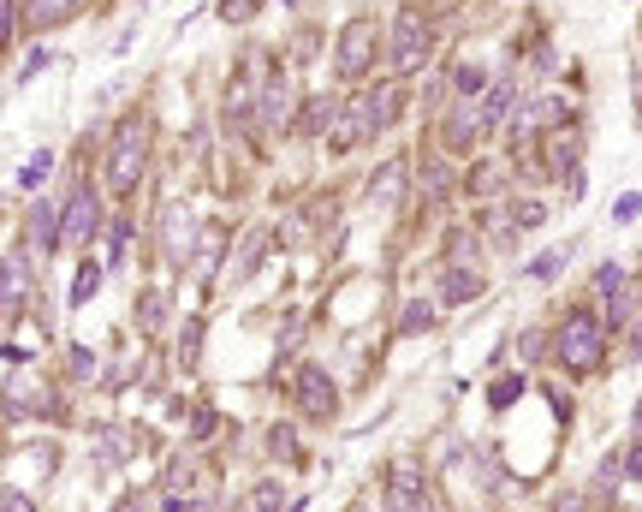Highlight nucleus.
<instances>
[{
  "instance_id": "f257e3e1",
  "label": "nucleus",
  "mask_w": 642,
  "mask_h": 512,
  "mask_svg": "<svg viewBox=\"0 0 642 512\" xmlns=\"http://www.w3.org/2000/svg\"><path fill=\"white\" fill-rule=\"evenodd\" d=\"M606 346H613V328H606V316L595 311V304H571V311L553 322V334H547L553 364H560L571 382L601 375L606 370Z\"/></svg>"
},
{
  "instance_id": "f03ea898",
  "label": "nucleus",
  "mask_w": 642,
  "mask_h": 512,
  "mask_svg": "<svg viewBox=\"0 0 642 512\" xmlns=\"http://www.w3.org/2000/svg\"><path fill=\"white\" fill-rule=\"evenodd\" d=\"M435 48H441V24L428 19V7H393V19H387V37H381V60H387V72L393 78H416L428 60H435Z\"/></svg>"
},
{
  "instance_id": "7ed1b4c3",
  "label": "nucleus",
  "mask_w": 642,
  "mask_h": 512,
  "mask_svg": "<svg viewBox=\"0 0 642 512\" xmlns=\"http://www.w3.org/2000/svg\"><path fill=\"white\" fill-rule=\"evenodd\" d=\"M149 149H155V119L149 114H126L108 138V156H101V179H108L113 197H131L137 179L149 167Z\"/></svg>"
},
{
  "instance_id": "20e7f679",
  "label": "nucleus",
  "mask_w": 642,
  "mask_h": 512,
  "mask_svg": "<svg viewBox=\"0 0 642 512\" xmlns=\"http://www.w3.org/2000/svg\"><path fill=\"white\" fill-rule=\"evenodd\" d=\"M375 66H381V24L369 12H352L334 42V72H339V83H369Z\"/></svg>"
},
{
  "instance_id": "39448f33",
  "label": "nucleus",
  "mask_w": 642,
  "mask_h": 512,
  "mask_svg": "<svg viewBox=\"0 0 642 512\" xmlns=\"http://www.w3.org/2000/svg\"><path fill=\"white\" fill-rule=\"evenodd\" d=\"M488 119H482V108H476V96H453V101H446V108H441V126H435V138H441V149H446V156H476V149L482 144H488Z\"/></svg>"
},
{
  "instance_id": "423d86ee",
  "label": "nucleus",
  "mask_w": 642,
  "mask_h": 512,
  "mask_svg": "<svg viewBox=\"0 0 642 512\" xmlns=\"http://www.w3.org/2000/svg\"><path fill=\"white\" fill-rule=\"evenodd\" d=\"M292 405H298V417H309V423H334L339 417V382L322 364H298V375H292Z\"/></svg>"
},
{
  "instance_id": "0eeeda50",
  "label": "nucleus",
  "mask_w": 642,
  "mask_h": 512,
  "mask_svg": "<svg viewBox=\"0 0 642 512\" xmlns=\"http://www.w3.org/2000/svg\"><path fill=\"white\" fill-rule=\"evenodd\" d=\"M96 227H101V191L83 179L72 197H60V245L66 250H83L96 238Z\"/></svg>"
},
{
  "instance_id": "6e6552de",
  "label": "nucleus",
  "mask_w": 642,
  "mask_h": 512,
  "mask_svg": "<svg viewBox=\"0 0 642 512\" xmlns=\"http://www.w3.org/2000/svg\"><path fill=\"white\" fill-rule=\"evenodd\" d=\"M363 144H375V126H369V108H363V90L352 101H339L334 119H327V156L345 161V156H357Z\"/></svg>"
},
{
  "instance_id": "1a4fd4ad",
  "label": "nucleus",
  "mask_w": 642,
  "mask_h": 512,
  "mask_svg": "<svg viewBox=\"0 0 642 512\" xmlns=\"http://www.w3.org/2000/svg\"><path fill=\"white\" fill-rule=\"evenodd\" d=\"M292 114H298V96H292L280 66H268L263 90H256V126H263L268 138H280V131H292Z\"/></svg>"
},
{
  "instance_id": "9d476101",
  "label": "nucleus",
  "mask_w": 642,
  "mask_h": 512,
  "mask_svg": "<svg viewBox=\"0 0 642 512\" xmlns=\"http://www.w3.org/2000/svg\"><path fill=\"white\" fill-rule=\"evenodd\" d=\"M405 101H411V78H381V83H363V108H369V126L375 138L393 131L405 119Z\"/></svg>"
},
{
  "instance_id": "9b49d317",
  "label": "nucleus",
  "mask_w": 642,
  "mask_h": 512,
  "mask_svg": "<svg viewBox=\"0 0 642 512\" xmlns=\"http://www.w3.org/2000/svg\"><path fill=\"white\" fill-rule=\"evenodd\" d=\"M482 293H488V268H482V263H453V256H446L441 293H435L446 311H464V304H476Z\"/></svg>"
},
{
  "instance_id": "f8f14e48",
  "label": "nucleus",
  "mask_w": 642,
  "mask_h": 512,
  "mask_svg": "<svg viewBox=\"0 0 642 512\" xmlns=\"http://www.w3.org/2000/svg\"><path fill=\"white\" fill-rule=\"evenodd\" d=\"M428 471L416 465V459H393L387 465V506H435V494H428Z\"/></svg>"
},
{
  "instance_id": "ddd939ff",
  "label": "nucleus",
  "mask_w": 642,
  "mask_h": 512,
  "mask_svg": "<svg viewBox=\"0 0 642 512\" xmlns=\"http://www.w3.org/2000/svg\"><path fill=\"white\" fill-rule=\"evenodd\" d=\"M411 179L423 185V197L428 203H453V191H458V156H423V167H411Z\"/></svg>"
},
{
  "instance_id": "4468645a",
  "label": "nucleus",
  "mask_w": 642,
  "mask_h": 512,
  "mask_svg": "<svg viewBox=\"0 0 642 512\" xmlns=\"http://www.w3.org/2000/svg\"><path fill=\"white\" fill-rule=\"evenodd\" d=\"M619 489H624V447H613L595 471H589V494H583V501L589 506H613Z\"/></svg>"
},
{
  "instance_id": "2eb2a0df",
  "label": "nucleus",
  "mask_w": 642,
  "mask_h": 512,
  "mask_svg": "<svg viewBox=\"0 0 642 512\" xmlns=\"http://www.w3.org/2000/svg\"><path fill=\"white\" fill-rule=\"evenodd\" d=\"M506 174H512V167H506V156H494V161H476L471 174L458 179V191L471 197V203H494V197H500V185H506Z\"/></svg>"
},
{
  "instance_id": "dca6fc26",
  "label": "nucleus",
  "mask_w": 642,
  "mask_h": 512,
  "mask_svg": "<svg viewBox=\"0 0 642 512\" xmlns=\"http://www.w3.org/2000/svg\"><path fill=\"white\" fill-rule=\"evenodd\" d=\"M405 185H411V161L398 156V161H387V167H381V174L369 179V191H363V203H369V209H393Z\"/></svg>"
},
{
  "instance_id": "f3484780",
  "label": "nucleus",
  "mask_w": 642,
  "mask_h": 512,
  "mask_svg": "<svg viewBox=\"0 0 642 512\" xmlns=\"http://www.w3.org/2000/svg\"><path fill=\"white\" fill-rule=\"evenodd\" d=\"M30 238H37V256L60 250V197H37V203H30Z\"/></svg>"
},
{
  "instance_id": "a211bd4d",
  "label": "nucleus",
  "mask_w": 642,
  "mask_h": 512,
  "mask_svg": "<svg viewBox=\"0 0 642 512\" xmlns=\"http://www.w3.org/2000/svg\"><path fill=\"white\" fill-rule=\"evenodd\" d=\"M334 108H339L334 96H304V101H298V114H292V131H298L304 144L327 138V119H334Z\"/></svg>"
},
{
  "instance_id": "6ab92c4d",
  "label": "nucleus",
  "mask_w": 642,
  "mask_h": 512,
  "mask_svg": "<svg viewBox=\"0 0 642 512\" xmlns=\"http://www.w3.org/2000/svg\"><path fill=\"white\" fill-rule=\"evenodd\" d=\"M476 108H482V119L500 131V126L517 114V78H488V90L476 96Z\"/></svg>"
},
{
  "instance_id": "aec40b11",
  "label": "nucleus",
  "mask_w": 642,
  "mask_h": 512,
  "mask_svg": "<svg viewBox=\"0 0 642 512\" xmlns=\"http://www.w3.org/2000/svg\"><path fill=\"white\" fill-rule=\"evenodd\" d=\"M78 12V0H24V24L30 30H55Z\"/></svg>"
},
{
  "instance_id": "412c9836",
  "label": "nucleus",
  "mask_w": 642,
  "mask_h": 512,
  "mask_svg": "<svg viewBox=\"0 0 642 512\" xmlns=\"http://www.w3.org/2000/svg\"><path fill=\"white\" fill-rule=\"evenodd\" d=\"M500 203H506V215H512V227H517V233L547 227V197H500Z\"/></svg>"
},
{
  "instance_id": "4be33fe9",
  "label": "nucleus",
  "mask_w": 642,
  "mask_h": 512,
  "mask_svg": "<svg viewBox=\"0 0 642 512\" xmlns=\"http://www.w3.org/2000/svg\"><path fill=\"white\" fill-rule=\"evenodd\" d=\"M435 322H441V311H435L428 298H405V304H398V322H393V328H398V334H428Z\"/></svg>"
},
{
  "instance_id": "5701e85b",
  "label": "nucleus",
  "mask_w": 642,
  "mask_h": 512,
  "mask_svg": "<svg viewBox=\"0 0 642 512\" xmlns=\"http://www.w3.org/2000/svg\"><path fill=\"white\" fill-rule=\"evenodd\" d=\"M571 256H577V238H565V245H553V250H542V256H535V263L524 268V275H530V280H560Z\"/></svg>"
},
{
  "instance_id": "b1692460",
  "label": "nucleus",
  "mask_w": 642,
  "mask_h": 512,
  "mask_svg": "<svg viewBox=\"0 0 642 512\" xmlns=\"http://www.w3.org/2000/svg\"><path fill=\"white\" fill-rule=\"evenodd\" d=\"M190 233H197V220H190L185 209H172V215H167V238H161V245H167V263H185V256H190Z\"/></svg>"
},
{
  "instance_id": "393cba45",
  "label": "nucleus",
  "mask_w": 642,
  "mask_h": 512,
  "mask_svg": "<svg viewBox=\"0 0 642 512\" xmlns=\"http://www.w3.org/2000/svg\"><path fill=\"white\" fill-rule=\"evenodd\" d=\"M263 447H268V459H280V465H298V459H304L298 430H292V423H274V430L263 435Z\"/></svg>"
},
{
  "instance_id": "a878e982",
  "label": "nucleus",
  "mask_w": 642,
  "mask_h": 512,
  "mask_svg": "<svg viewBox=\"0 0 642 512\" xmlns=\"http://www.w3.org/2000/svg\"><path fill=\"white\" fill-rule=\"evenodd\" d=\"M101 275H108V263H78V275H72V293H66V304H72V311H83V304L96 298Z\"/></svg>"
},
{
  "instance_id": "bb28decb",
  "label": "nucleus",
  "mask_w": 642,
  "mask_h": 512,
  "mask_svg": "<svg viewBox=\"0 0 642 512\" xmlns=\"http://www.w3.org/2000/svg\"><path fill=\"white\" fill-rule=\"evenodd\" d=\"M524 370H512V375H494V382H488V405H494V412H512V405L517 400H524Z\"/></svg>"
},
{
  "instance_id": "cd10ccee",
  "label": "nucleus",
  "mask_w": 642,
  "mask_h": 512,
  "mask_svg": "<svg viewBox=\"0 0 642 512\" xmlns=\"http://www.w3.org/2000/svg\"><path fill=\"white\" fill-rule=\"evenodd\" d=\"M446 90H453V96H482V90H488V72L464 60V66H453V72H446Z\"/></svg>"
},
{
  "instance_id": "c85d7f7f",
  "label": "nucleus",
  "mask_w": 642,
  "mask_h": 512,
  "mask_svg": "<svg viewBox=\"0 0 642 512\" xmlns=\"http://www.w3.org/2000/svg\"><path fill=\"white\" fill-rule=\"evenodd\" d=\"M137 328H144V334L167 328V293H144V298H137Z\"/></svg>"
},
{
  "instance_id": "c756f323",
  "label": "nucleus",
  "mask_w": 642,
  "mask_h": 512,
  "mask_svg": "<svg viewBox=\"0 0 642 512\" xmlns=\"http://www.w3.org/2000/svg\"><path fill=\"white\" fill-rule=\"evenodd\" d=\"M446 256H453V263H482V238L471 227H453L446 233Z\"/></svg>"
},
{
  "instance_id": "7c9ffc66",
  "label": "nucleus",
  "mask_w": 642,
  "mask_h": 512,
  "mask_svg": "<svg viewBox=\"0 0 642 512\" xmlns=\"http://www.w3.org/2000/svg\"><path fill=\"white\" fill-rule=\"evenodd\" d=\"M126 250H131V220L113 215V227H108V268L126 263Z\"/></svg>"
},
{
  "instance_id": "2f4dec72",
  "label": "nucleus",
  "mask_w": 642,
  "mask_h": 512,
  "mask_svg": "<svg viewBox=\"0 0 642 512\" xmlns=\"http://www.w3.org/2000/svg\"><path fill=\"white\" fill-rule=\"evenodd\" d=\"M619 286H624V268H619V263H601V268H595V280H589V293L606 304V298L619 293Z\"/></svg>"
},
{
  "instance_id": "473e14b6",
  "label": "nucleus",
  "mask_w": 642,
  "mask_h": 512,
  "mask_svg": "<svg viewBox=\"0 0 642 512\" xmlns=\"http://www.w3.org/2000/svg\"><path fill=\"white\" fill-rule=\"evenodd\" d=\"M268 245H274V238H268V227H256V233L245 238V256H238V280H245V275H250V268H256V263H263V250H268Z\"/></svg>"
},
{
  "instance_id": "72a5a7b5",
  "label": "nucleus",
  "mask_w": 642,
  "mask_h": 512,
  "mask_svg": "<svg viewBox=\"0 0 642 512\" xmlns=\"http://www.w3.org/2000/svg\"><path fill=\"white\" fill-rule=\"evenodd\" d=\"M256 12H268V0H220V19L227 24H250Z\"/></svg>"
},
{
  "instance_id": "f704fd0d",
  "label": "nucleus",
  "mask_w": 642,
  "mask_h": 512,
  "mask_svg": "<svg viewBox=\"0 0 642 512\" xmlns=\"http://www.w3.org/2000/svg\"><path fill=\"white\" fill-rule=\"evenodd\" d=\"M48 167H55V149H37V156L24 161V174H19V185H24V191H30V185H42V179H48Z\"/></svg>"
},
{
  "instance_id": "c9c22d12",
  "label": "nucleus",
  "mask_w": 642,
  "mask_h": 512,
  "mask_svg": "<svg viewBox=\"0 0 642 512\" xmlns=\"http://www.w3.org/2000/svg\"><path fill=\"white\" fill-rule=\"evenodd\" d=\"M517 357H524V364L547 357V328H524V334H517Z\"/></svg>"
},
{
  "instance_id": "e433bc0d",
  "label": "nucleus",
  "mask_w": 642,
  "mask_h": 512,
  "mask_svg": "<svg viewBox=\"0 0 642 512\" xmlns=\"http://www.w3.org/2000/svg\"><path fill=\"white\" fill-rule=\"evenodd\" d=\"M636 215H642V191H624V197L613 203V220H619V227H631Z\"/></svg>"
},
{
  "instance_id": "4c0bfd02",
  "label": "nucleus",
  "mask_w": 642,
  "mask_h": 512,
  "mask_svg": "<svg viewBox=\"0 0 642 512\" xmlns=\"http://www.w3.org/2000/svg\"><path fill=\"white\" fill-rule=\"evenodd\" d=\"M19 12H24L19 0H0V48L12 42V30H19Z\"/></svg>"
},
{
  "instance_id": "58836bf2",
  "label": "nucleus",
  "mask_w": 642,
  "mask_h": 512,
  "mask_svg": "<svg viewBox=\"0 0 642 512\" xmlns=\"http://www.w3.org/2000/svg\"><path fill=\"white\" fill-rule=\"evenodd\" d=\"M197 339H203V322H185V334H179V364H197Z\"/></svg>"
},
{
  "instance_id": "ea45409f",
  "label": "nucleus",
  "mask_w": 642,
  "mask_h": 512,
  "mask_svg": "<svg viewBox=\"0 0 642 512\" xmlns=\"http://www.w3.org/2000/svg\"><path fill=\"white\" fill-rule=\"evenodd\" d=\"M48 60H55V55H48V48H30V60L19 66V83H30V78H42V72H48Z\"/></svg>"
},
{
  "instance_id": "a19ab883",
  "label": "nucleus",
  "mask_w": 642,
  "mask_h": 512,
  "mask_svg": "<svg viewBox=\"0 0 642 512\" xmlns=\"http://www.w3.org/2000/svg\"><path fill=\"white\" fill-rule=\"evenodd\" d=\"M66 370H72V375H96V352L90 346H72V352H66Z\"/></svg>"
},
{
  "instance_id": "79ce46f5",
  "label": "nucleus",
  "mask_w": 642,
  "mask_h": 512,
  "mask_svg": "<svg viewBox=\"0 0 642 512\" xmlns=\"http://www.w3.org/2000/svg\"><path fill=\"white\" fill-rule=\"evenodd\" d=\"M250 506H286V494H280V483H256V494H250Z\"/></svg>"
},
{
  "instance_id": "37998d69",
  "label": "nucleus",
  "mask_w": 642,
  "mask_h": 512,
  "mask_svg": "<svg viewBox=\"0 0 642 512\" xmlns=\"http://www.w3.org/2000/svg\"><path fill=\"white\" fill-rule=\"evenodd\" d=\"M624 328H631V346H624V357H631V364H642V316H631Z\"/></svg>"
},
{
  "instance_id": "c03bdc74",
  "label": "nucleus",
  "mask_w": 642,
  "mask_h": 512,
  "mask_svg": "<svg viewBox=\"0 0 642 512\" xmlns=\"http://www.w3.org/2000/svg\"><path fill=\"white\" fill-rule=\"evenodd\" d=\"M0 506H19V512H24V506H37V501H30V494H19V489H0Z\"/></svg>"
}]
</instances>
